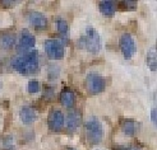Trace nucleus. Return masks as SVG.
<instances>
[{"instance_id":"7ed1b4c3","label":"nucleus","mask_w":157,"mask_h":150,"mask_svg":"<svg viewBox=\"0 0 157 150\" xmlns=\"http://www.w3.org/2000/svg\"><path fill=\"white\" fill-rule=\"evenodd\" d=\"M86 127V137L87 141L92 145L100 144L104 139V127L102 123L96 117H90L84 123Z\"/></svg>"},{"instance_id":"20e7f679","label":"nucleus","mask_w":157,"mask_h":150,"mask_svg":"<svg viewBox=\"0 0 157 150\" xmlns=\"http://www.w3.org/2000/svg\"><path fill=\"white\" fill-rule=\"evenodd\" d=\"M86 86L91 94H100L106 88V80L98 73H88L86 76Z\"/></svg>"},{"instance_id":"2eb2a0df","label":"nucleus","mask_w":157,"mask_h":150,"mask_svg":"<svg viewBox=\"0 0 157 150\" xmlns=\"http://www.w3.org/2000/svg\"><path fill=\"white\" fill-rule=\"evenodd\" d=\"M98 8H100V12L102 13L105 17H109V18L114 17L116 10H117V6H116L115 2H100Z\"/></svg>"},{"instance_id":"423d86ee","label":"nucleus","mask_w":157,"mask_h":150,"mask_svg":"<svg viewBox=\"0 0 157 150\" xmlns=\"http://www.w3.org/2000/svg\"><path fill=\"white\" fill-rule=\"evenodd\" d=\"M44 47H45V52L48 53V56L51 59L60 60L64 57V55H65L64 45H63L61 41H59V39H55V38L48 39V41L44 43Z\"/></svg>"},{"instance_id":"a211bd4d","label":"nucleus","mask_w":157,"mask_h":150,"mask_svg":"<svg viewBox=\"0 0 157 150\" xmlns=\"http://www.w3.org/2000/svg\"><path fill=\"white\" fill-rule=\"evenodd\" d=\"M40 88H41L40 83H38V80H35V79L29 80L28 84H27V90H28V93H31V94L38 93V92H40Z\"/></svg>"},{"instance_id":"9b49d317","label":"nucleus","mask_w":157,"mask_h":150,"mask_svg":"<svg viewBox=\"0 0 157 150\" xmlns=\"http://www.w3.org/2000/svg\"><path fill=\"white\" fill-rule=\"evenodd\" d=\"M19 118L25 125H32L37 120V111L32 106H23L19 111Z\"/></svg>"},{"instance_id":"39448f33","label":"nucleus","mask_w":157,"mask_h":150,"mask_svg":"<svg viewBox=\"0 0 157 150\" xmlns=\"http://www.w3.org/2000/svg\"><path fill=\"white\" fill-rule=\"evenodd\" d=\"M48 127L52 132H60L65 127V117L60 109L52 108L48 116Z\"/></svg>"},{"instance_id":"6e6552de","label":"nucleus","mask_w":157,"mask_h":150,"mask_svg":"<svg viewBox=\"0 0 157 150\" xmlns=\"http://www.w3.org/2000/svg\"><path fill=\"white\" fill-rule=\"evenodd\" d=\"M35 43H36L35 36L31 33L28 29H23L21 32V35H19V38H18V49H19V51L27 52L29 50H33Z\"/></svg>"},{"instance_id":"f257e3e1","label":"nucleus","mask_w":157,"mask_h":150,"mask_svg":"<svg viewBox=\"0 0 157 150\" xmlns=\"http://www.w3.org/2000/svg\"><path fill=\"white\" fill-rule=\"evenodd\" d=\"M10 66L13 70L23 75H32L37 73L38 66H40L37 50H29L27 52H23L19 56L13 57L10 61Z\"/></svg>"},{"instance_id":"4468645a","label":"nucleus","mask_w":157,"mask_h":150,"mask_svg":"<svg viewBox=\"0 0 157 150\" xmlns=\"http://www.w3.org/2000/svg\"><path fill=\"white\" fill-rule=\"evenodd\" d=\"M55 27H56L58 33L63 38V41H69V24L65 19L63 18H56L55 19Z\"/></svg>"},{"instance_id":"dca6fc26","label":"nucleus","mask_w":157,"mask_h":150,"mask_svg":"<svg viewBox=\"0 0 157 150\" xmlns=\"http://www.w3.org/2000/svg\"><path fill=\"white\" fill-rule=\"evenodd\" d=\"M15 45V36L12 33H4L0 36V46L5 50H9Z\"/></svg>"},{"instance_id":"aec40b11","label":"nucleus","mask_w":157,"mask_h":150,"mask_svg":"<svg viewBox=\"0 0 157 150\" xmlns=\"http://www.w3.org/2000/svg\"><path fill=\"white\" fill-rule=\"evenodd\" d=\"M113 150H143V149L137 145H127V146L120 145V146H115Z\"/></svg>"},{"instance_id":"f03ea898","label":"nucleus","mask_w":157,"mask_h":150,"mask_svg":"<svg viewBox=\"0 0 157 150\" xmlns=\"http://www.w3.org/2000/svg\"><path fill=\"white\" fill-rule=\"evenodd\" d=\"M81 49L91 53H98L101 51V37L97 31L93 27H88L84 31V33L81 36L78 41Z\"/></svg>"},{"instance_id":"0eeeda50","label":"nucleus","mask_w":157,"mask_h":150,"mask_svg":"<svg viewBox=\"0 0 157 150\" xmlns=\"http://www.w3.org/2000/svg\"><path fill=\"white\" fill-rule=\"evenodd\" d=\"M120 50L125 59H132L137 52V45L130 33H123L120 37Z\"/></svg>"},{"instance_id":"f3484780","label":"nucleus","mask_w":157,"mask_h":150,"mask_svg":"<svg viewBox=\"0 0 157 150\" xmlns=\"http://www.w3.org/2000/svg\"><path fill=\"white\" fill-rule=\"evenodd\" d=\"M146 62H147V66L150 68V70H152V71H156V69H157V61H156V51H155V49H151L150 51L147 52Z\"/></svg>"},{"instance_id":"6ab92c4d","label":"nucleus","mask_w":157,"mask_h":150,"mask_svg":"<svg viewBox=\"0 0 157 150\" xmlns=\"http://www.w3.org/2000/svg\"><path fill=\"white\" fill-rule=\"evenodd\" d=\"M116 6L121 8L123 10H136L137 3L136 2H121V3H116Z\"/></svg>"},{"instance_id":"ddd939ff","label":"nucleus","mask_w":157,"mask_h":150,"mask_svg":"<svg viewBox=\"0 0 157 150\" xmlns=\"http://www.w3.org/2000/svg\"><path fill=\"white\" fill-rule=\"evenodd\" d=\"M139 123L136 120H132V118H127L124 120L120 125L121 131L125 134L127 136H136L137 134L139 132Z\"/></svg>"},{"instance_id":"1a4fd4ad","label":"nucleus","mask_w":157,"mask_h":150,"mask_svg":"<svg viewBox=\"0 0 157 150\" xmlns=\"http://www.w3.org/2000/svg\"><path fill=\"white\" fill-rule=\"evenodd\" d=\"M28 22L33 28H36L38 31H44L49 26L48 18H46V15L42 14L41 12H31L28 14Z\"/></svg>"},{"instance_id":"9d476101","label":"nucleus","mask_w":157,"mask_h":150,"mask_svg":"<svg viewBox=\"0 0 157 150\" xmlns=\"http://www.w3.org/2000/svg\"><path fill=\"white\" fill-rule=\"evenodd\" d=\"M82 123V113L78 109H72L65 117V127L68 131L74 132Z\"/></svg>"},{"instance_id":"412c9836","label":"nucleus","mask_w":157,"mask_h":150,"mask_svg":"<svg viewBox=\"0 0 157 150\" xmlns=\"http://www.w3.org/2000/svg\"><path fill=\"white\" fill-rule=\"evenodd\" d=\"M151 120H152L153 123H156V121H157V112H156V108H153L152 111H151Z\"/></svg>"},{"instance_id":"4be33fe9","label":"nucleus","mask_w":157,"mask_h":150,"mask_svg":"<svg viewBox=\"0 0 157 150\" xmlns=\"http://www.w3.org/2000/svg\"><path fill=\"white\" fill-rule=\"evenodd\" d=\"M67 150H75V149H74V148H68Z\"/></svg>"},{"instance_id":"f8f14e48","label":"nucleus","mask_w":157,"mask_h":150,"mask_svg":"<svg viewBox=\"0 0 157 150\" xmlns=\"http://www.w3.org/2000/svg\"><path fill=\"white\" fill-rule=\"evenodd\" d=\"M59 99H60V103L63 104V107H65V108H68V109H72V108L75 106V101H77V99H75L74 92H73L72 89H68V88L63 89V90L60 92Z\"/></svg>"}]
</instances>
